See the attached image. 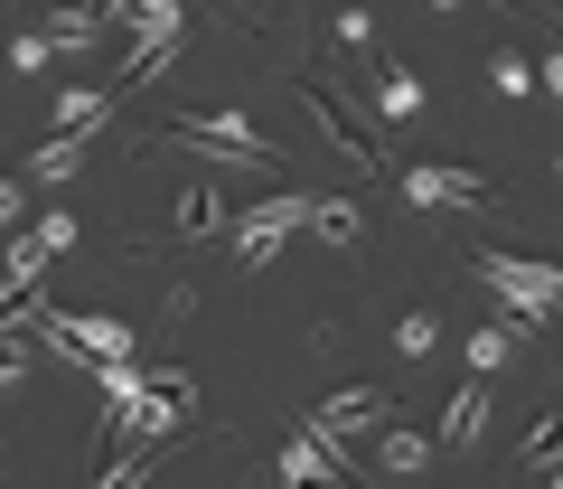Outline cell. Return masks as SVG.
Instances as JSON below:
<instances>
[{
  "instance_id": "obj_20",
  "label": "cell",
  "mask_w": 563,
  "mask_h": 489,
  "mask_svg": "<svg viewBox=\"0 0 563 489\" xmlns=\"http://www.w3.org/2000/svg\"><path fill=\"white\" fill-rule=\"evenodd\" d=\"M20 377H29V348L10 339V320H0V387H20Z\"/></svg>"
},
{
  "instance_id": "obj_18",
  "label": "cell",
  "mask_w": 563,
  "mask_h": 489,
  "mask_svg": "<svg viewBox=\"0 0 563 489\" xmlns=\"http://www.w3.org/2000/svg\"><path fill=\"white\" fill-rule=\"evenodd\" d=\"M376 461H385V470H422V461H432V443H422V433H385Z\"/></svg>"
},
{
  "instance_id": "obj_12",
  "label": "cell",
  "mask_w": 563,
  "mask_h": 489,
  "mask_svg": "<svg viewBox=\"0 0 563 489\" xmlns=\"http://www.w3.org/2000/svg\"><path fill=\"white\" fill-rule=\"evenodd\" d=\"M179 122H188V132H217V142H244V151H273V142L254 132V122L235 113V104H217V113H179Z\"/></svg>"
},
{
  "instance_id": "obj_7",
  "label": "cell",
  "mask_w": 563,
  "mask_h": 489,
  "mask_svg": "<svg viewBox=\"0 0 563 489\" xmlns=\"http://www.w3.org/2000/svg\"><path fill=\"white\" fill-rule=\"evenodd\" d=\"M217 226H225V207H217V188H207V180H188V188H179V207H169V236H188V244H207V236H217Z\"/></svg>"
},
{
  "instance_id": "obj_1",
  "label": "cell",
  "mask_w": 563,
  "mask_h": 489,
  "mask_svg": "<svg viewBox=\"0 0 563 489\" xmlns=\"http://www.w3.org/2000/svg\"><path fill=\"white\" fill-rule=\"evenodd\" d=\"M470 273L507 302V320H517V329H536L544 311H563V273L536 264V254H470Z\"/></svg>"
},
{
  "instance_id": "obj_13",
  "label": "cell",
  "mask_w": 563,
  "mask_h": 489,
  "mask_svg": "<svg viewBox=\"0 0 563 489\" xmlns=\"http://www.w3.org/2000/svg\"><path fill=\"white\" fill-rule=\"evenodd\" d=\"M544 461H563V414H544V424H536V433L517 443V480H536Z\"/></svg>"
},
{
  "instance_id": "obj_24",
  "label": "cell",
  "mask_w": 563,
  "mask_h": 489,
  "mask_svg": "<svg viewBox=\"0 0 563 489\" xmlns=\"http://www.w3.org/2000/svg\"><path fill=\"white\" fill-rule=\"evenodd\" d=\"M432 10H461V0H432Z\"/></svg>"
},
{
  "instance_id": "obj_21",
  "label": "cell",
  "mask_w": 563,
  "mask_h": 489,
  "mask_svg": "<svg viewBox=\"0 0 563 489\" xmlns=\"http://www.w3.org/2000/svg\"><path fill=\"white\" fill-rule=\"evenodd\" d=\"M536 85H544V95L563 104V47H554V57H544V66H536Z\"/></svg>"
},
{
  "instance_id": "obj_22",
  "label": "cell",
  "mask_w": 563,
  "mask_h": 489,
  "mask_svg": "<svg viewBox=\"0 0 563 489\" xmlns=\"http://www.w3.org/2000/svg\"><path fill=\"white\" fill-rule=\"evenodd\" d=\"M0 226H20V188L10 180H0Z\"/></svg>"
},
{
  "instance_id": "obj_6",
  "label": "cell",
  "mask_w": 563,
  "mask_h": 489,
  "mask_svg": "<svg viewBox=\"0 0 563 489\" xmlns=\"http://www.w3.org/2000/svg\"><path fill=\"white\" fill-rule=\"evenodd\" d=\"M404 198L413 207H498V180H479L461 161H413L404 170Z\"/></svg>"
},
{
  "instance_id": "obj_9",
  "label": "cell",
  "mask_w": 563,
  "mask_h": 489,
  "mask_svg": "<svg viewBox=\"0 0 563 489\" xmlns=\"http://www.w3.org/2000/svg\"><path fill=\"white\" fill-rule=\"evenodd\" d=\"M85 142H95V132H57V142H38V151H29V180H47V188L76 180V170H85Z\"/></svg>"
},
{
  "instance_id": "obj_5",
  "label": "cell",
  "mask_w": 563,
  "mask_h": 489,
  "mask_svg": "<svg viewBox=\"0 0 563 489\" xmlns=\"http://www.w3.org/2000/svg\"><path fill=\"white\" fill-rule=\"evenodd\" d=\"M301 95H310V113H320V132H329V142H339V161L376 180V170H385V161H376V132H366V122L347 113V95H339V85L320 76V66H301Z\"/></svg>"
},
{
  "instance_id": "obj_14",
  "label": "cell",
  "mask_w": 563,
  "mask_h": 489,
  "mask_svg": "<svg viewBox=\"0 0 563 489\" xmlns=\"http://www.w3.org/2000/svg\"><path fill=\"white\" fill-rule=\"evenodd\" d=\"M517 339H526L517 320H488L479 339H470V367H479V377H488V367H507V358H517Z\"/></svg>"
},
{
  "instance_id": "obj_15",
  "label": "cell",
  "mask_w": 563,
  "mask_h": 489,
  "mask_svg": "<svg viewBox=\"0 0 563 489\" xmlns=\"http://www.w3.org/2000/svg\"><path fill=\"white\" fill-rule=\"evenodd\" d=\"M310 226H320L329 244H357V236H366V217H357L347 198H320V207H310Z\"/></svg>"
},
{
  "instance_id": "obj_19",
  "label": "cell",
  "mask_w": 563,
  "mask_h": 489,
  "mask_svg": "<svg viewBox=\"0 0 563 489\" xmlns=\"http://www.w3.org/2000/svg\"><path fill=\"white\" fill-rule=\"evenodd\" d=\"M47 57H57V29H38V39H20V47H10V66H29V76H38Z\"/></svg>"
},
{
  "instance_id": "obj_16",
  "label": "cell",
  "mask_w": 563,
  "mask_h": 489,
  "mask_svg": "<svg viewBox=\"0 0 563 489\" xmlns=\"http://www.w3.org/2000/svg\"><path fill=\"white\" fill-rule=\"evenodd\" d=\"M329 39H339L347 57H376V10H339V20H329Z\"/></svg>"
},
{
  "instance_id": "obj_3",
  "label": "cell",
  "mask_w": 563,
  "mask_h": 489,
  "mask_svg": "<svg viewBox=\"0 0 563 489\" xmlns=\"http://www.w3.org/2000/svg\"><path fill=\"white\" fill-rule=\"evenodd\" d=\"M161 151L198 161L207 180H273L282 170V151H244V142H217V132H188V122H161Z\"/></svg>"
},
{
  "instance_id": "obj_2",
  "label": "cell",
  "mask_w": 563,
  "mask_h": 489,
  "mask_svg": "<svg viewBox=\"0 0 563 489\" xmlns=\"http://www.w3.org/2000/svg\"><path fill=\"white\" fill-rule=\"evenodd\" d=\"M310 207H320L310 188H273L263 207H244V217L225 226V236H235V264H244V273H254V264H273V254H282V236H291V226H310Z\"/></svg>"
},
{
  "instance_id": "obj_8",
  "label": "cell",
  "mask_w": 563,
  "mask_h": 489,
  "mask_svg": "<svg viewBox=\"0 0 563 489\" xmlns=\"http://www.w3.org/2000/svg\"><path fill=\"white\" fill-rule=\"evenodd\" d=\"M479 433H488V387H461L442 414V452H479Z\"/></svg>"
},
{
  "instance_id": "obj_23",
  "label": "cell",
  "mask_w": 563,
  "mask_h": 489,
  "mask_svg": "<svg viewBox=\"0 0 563 489\" xmlns=\"http://www.w3.org/2000/svg\"><path fill=\"white\" fill-rule=\"evenodd\" d=\"M85 10H95V20H122V10H132V0H85Z\"/></svg>"
},
{
  "instance_id": "obj_17",
  "label": "cell",
  "mask_w": 563,
  "mask_h": 489,
  "mask_svg": "<svg viewBox=\"0 0 563 489\" xmlns=\"http://www.w3.org/2000/svg\"><path fill=\"white\" fill-rule=\"evenodd\" d=\"M488 85H498V95H517V104H526V95H536V66H526L517 47H498V57H488Z\"/></svg>"
},
{
  "instance_id": "obj_11",
  "label": "cell",
  "mask_w": 563,
  "mask_h": 489,
  "mask_svg": "<svg viewBox=\"0 0 563 489\" xmlns=\"http://www.w3.org/2000/svg\"><path fill=\"white\" fill-rule=\"evenodd\" d=\"M376 113H385V122H413V113H422V85L404 76V66H376Z\"/></svg>"
},
{
  "instance_id": "obj_10",
  "label": "cell",
  "mask_w": 563,
  "mask_h": 489,
  "mask_svg": "<svg viewBox=\"0 0 563 489\" xmlns=\"http://www.w3.org/2000/svg\"><path fill=\"white\" fill-rule=\"evenodd\" d=\"M103 122H113V95H95V85L57 95V132H103Z\"/></svg>"
},
{
  "instance_id": "obj_4",
  "label": "cell",
  "mask_w": 563,
  "mask_h": 489,
  "mask_svg": "<svg viewBox=\"0 0 563 489\" xmlns=\"http://www.w3.org/2000/svg\"><path fill=\"white\" fill-rule=\"evenodd\" d=\"M385 405H395L385 387H339L329 405H310V433H320V443L339 452V470H347V480H357V452H347V433H376V424H385Z\"/></svg>"
}]
</instances>
